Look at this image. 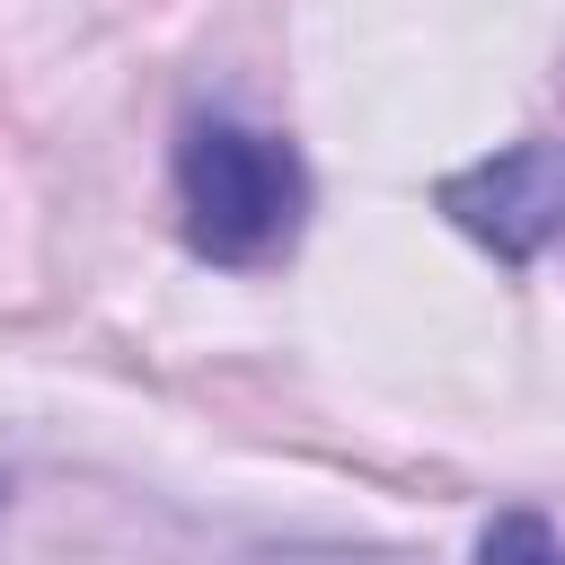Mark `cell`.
<instances>
[{
    "label": "cell",
    "mask_w": 565,
    "mask_h": 565,
    "mask_svg": "<svg viewBox=\"0 0 565 565\" xmlns=\"http://www.w3.org/2000/svg\"><path fill=\"white\" fill-rule=\"evenodd\" d=\"M177 221L203 265H274L291 256L309 221V168L282 132H256L238 115H203L177 141Z\"/></svg>",
    "instance_id": "cell-1"
},
{
    "label": "cell",
    "mask_w": 565,
    "mask_h": 565,
    "mask_svg": "<svg viewBox=\"0 0 565 565\" xmlns=\"http://www.w3.org/2000/svg\"><path fill=\"white\" fill-rule=\"evenodd\" d=\"M441 212L477 247H494L503 265H530L539 247L565 238V150L556 141H512V150L441 177Z\"/></svg>",
    "instance_id": "cell-2"
},
{
    "label": "cell",
    "mask_w": 565,
    "mask_h": 565,
    "mask_svg": "<svg viewBox=\"0 0 565 565\" xmlns=\"http://www.w3.org/2000/svg\"><path fill=\"white\" fill-rule=\"evenodd\" d=\"M477 565H565V547H556L547 512L512 503V512H494V521H486V539H477Z\"/></svg>",
    "instance_id": "cell-3"
}]
</instances>
